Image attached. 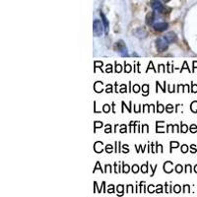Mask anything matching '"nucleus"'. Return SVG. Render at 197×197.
Masks as SVG:
<instances>
[{
	"label": "nucleus",
	"mask_w": 197,
	"mask_h": 197,
	"mask_svg": "<svg viewBox=\"0 0 197 197\" xmlns=\"http://www.w3.org/2000/svg\"><path fill=\"white\" fill-rule=\"evenodd\" d=\"M167 46H169V42L165 38H158L156 39V48L159 53H164L167 49Z\"/></svg>",
	"instance_id": "f257e3e1"
},
{
	"label": "nucleus",
	"mask_w": 197,
	"mask_h": 197,
	"mask_svg": "<svg viewBox=\"0 0 197 197\" xmlns=\"http://www.w3.org/2000/svg\"><path fill=\"white\" fill-rule=\"evenodd\" d=\"M93 31L94 34L97 37H101L103 33V25L101 20H95L94 24H93Z\"/></svg>",
	"instance_id": "f03ea898"
},
{
	"label": "nucleus",
	"mask_w": 197,
	"mask_h": 197,
	"mask_svg": "<svg viewBox=\"0 0 197 197\" xmlns=\"http://www.w3.org/2000/svg\"><path fill=\"white\" fill-rule=\"evenodd\" d=\"M151 7L155 12H157V13H162V14L166 13V8L164 7V5L162 4L161 1H159V0H152Z\"/></svg>",
	"instance_id": "7ed1b4c3"
},
{
	"label": "nucleus",
	"mask_w": 197,
	"mask_h": 197,
	"mask_svg": "<svg viewBox=\"0 0 197 197\" xmlns=\"http://www.w3.org/2000/svg\"><path fill=\"white\" fill-rule=\"evenodd\" d=\"M114 49L117 50L121 56H127V48L123 40H118V42L115 44Z\"/></svg>",
	"instance_id": "20e7f679"
},
{
	"label": "nucleus",
	"mask_w": 197,
	"mask_h": 197,
	"mask_svg": "<svg viewBox=\"0 0 197 197\" xmlns=\"http://www.w3.org/2000/svg\"><path fill=\"white\" fill-rule=\"evenodd\" d=\"M167 27H169V24L166 22H159V23H156V24L154 25V29L156 31L158 32H164L166 31Z\"/></svg>",
	"instance_id": "39448f33"
},
{
	"label": "nucleus",
	"mask_w": 197,
	"mask_h": 197,
	"mask_svg": "<svg viewBox=\"0 0 197 197\" xmlns=\"http://www.w3.org/2000/svg\"><path fill=\"white\" fill-rule=\"evenodd\" d=\"M133 34H134V36L139 38V39H145L147 37V32L144 30V29L142 28H138L136 29V30L133 32Z\"/></svg>",
	"instance_id": "423d86ee"
},
{
	"label": "nucleus",
	"mask_w": 197,
	"mask_h": 197,
	"mask_svg": "<svg viewBox=\"0 0 197 197\" xmlns=\"http://www.w3.org/2000/svg\"><path fill=\"white\" fill-rule=\"evenodd\" d=\"M164 38L167 40L169 43H173V42H176V34L173 33V32H169V33H167Z\"/></svg>",
	"instance_id": "0eeeda50"
},
{
	"label": "nucleus",
	"mask_w": 197,
	"mask_h": 197,
	"mask_svg": "<svg viewBox=\"0 0 197 197\" xmlns=\"http://www.w3.org/2000/svg\"><path fill=\"white\" fill-rule=\"evenodd\" d=\"M154 19H155V17H154V13H153V12L149 13V14L147 15V17H146V23H147V25H149V26L153 25Z\"/></svg>",
	"instance_id": "6e6552de"
},
{
	"label": "nucleus",
	"mask_w": 197,
	"mask_h": 197,
	"mask_svg": "<svg viewBox=\"0 0 197 197\" xmlns=\"http://www.w3.org/2000/svg\"><path fill=\"white\" fill-rule=\"evenodd\" d=\"M172 162H166V164L164 165V171L167 173H170L172 172Z\"/></svg>",
	"instance_id": "1a4fd4ad"
},
{
	"label": "nucleus",
	"mask_w": 197,
	"mask_h": 197,
	"mask_svg": "<svg viewBox=\"0 0 197 197\" xmlns=\"http://www.w3.org/2000/svg\"><path fill=\"white\" fill-rule=\"evenodd\" d=\"M94 150L97 153H101L103 151V143L100 142V141L96 142L95 145H94Z\"/></svg>",
	"instance_id": "9d476101"
},
{
	"label": "nucleus",
	"mask_w": 197,
	"mask_h": 197,
	"mask_svg": "<svg viewBox=\"0 0 197 197\" xmlns=\"http://www.w3.org/2000/svg\"><path fill=\"white\" fill-rule=\"evenodd\" d=\"M101 16H102V18H103V24H105L106 32H108V19L106 18L105 14H103V12H101Z\"/></svg>",
	"instance_id": "9b49d317"
},
{
	"label": "nucleus",
	"mask_w": 197,
	"mask_h": 197,
	"mask_svg": "<svg viewBox=\"0 0 197 197\" xmlns=\"http://www.w3.org/2000/svg\"><path fill=\"white\" fill-rule=\"evenodd\" d=\"M190 108L193 112H197V102H193L192 103H191Z\"/></svg>",
	"instance_id": "f8f14e48"
},
{
	"label": "nucleus",
	"mask_w": 197,
	"mask_h": 197,
	"mask_svg": "<svg viewBox=\"0 0 197 197\" xmlns=\"http://www.w3.org/2000/svg\"><path fill=\"white\" fill-rule=\"evenodd\" d=\"M148 89H149V86H148V85H143L142 90H143V94H144V96H147V95H148Z\"/></svg>",
	"instance_id": "ddd939ff"
},
{
	"label": "nucleus",
	"mask_w": 197,
	"mask_h": 197,
	"mask_svg": "<svg viewBox=\"0 0 197 197\" xmlns=\"http://www.w3.org/2000/svg\"><path fill=\"white\" fill-rule=\"evenodd\" d=\"M124 71L127 72V73H129L131 71V65L129 64H127V63L125 62V68H124Z\"/></svg>",
	"instance_id": "4468645a"
},
{
	"label": "nucleus",
	"mask_w": 197,
	"mask_h": 197,
	"mask_svg": "<svg viewBox=\"0 0 197 197\" xmlns=\"http://www.w3.org/2000/svg\"><path fill=\"white\" fill-rule=\"evenodd\" d=\"M182 166H181V165H177L176 167V172H177V173H179V172H182Z\"/></svg>",
	"instance_id": "2eb2a0df"
},
{
	"label": "nucleus",
	"mask_w": 197,
	"mask_h": 197,
	"mask_svg": "<svg viewBox=\"0 0 197 197\" xmlns=\"http://www.w3.org/2000/svg\"><path fill=\"white\" fill-rule=\"evenodd\" d=\"M166 109H167V112H172L173 111V106H172V105H167V106L166 107Z\"/></svg>",
	"instance_id": "dca6fc26"
},
{
	"label": "nucleus",
	"mask_w": 197,
	"mask_h": 197,
	"mask_svg": "<svg viewBox=\"0 0 197 197\" xmlns=\"http://www.w3.org/2000/svg\"><path fill=\"white\" fill-rule=\"evenodd\" d=\"M179 146L178 142H171V148H177Z\"/></svg>",
	"instance_id": "f3484780"
},
{
	"label": "nucleus",
	"mask_w": 197,
	"mask_h": 197,
	"mask_svg": "<svg viewBox=\"0 0 197 197\" xmlns=\"http://www.w3.org/2000/svg\"><path fill=\"white\" fill-rule=\"evenodd\" d=\"M106 151H107L108 153H112V145H107Z\"/></svg>",
	"instance_id": "a211bd4d"
},
{
	"label": "nucleus",
	"mask_w": 197,
	"mask_h": 197,
	"mask_svg": "<svg viewBox=\"0 0 197 197\" xmlns=\"http://www.w3.org/2000/svg\"><path fill=\"white\" fill-rule=\"evenodd\" d=\"M115 72H121V65L117 64V63H115Z\"/></svg>",
	"instance_id": "6ab92c4d"
},
{
	"label": "nucleus",
	"mask_w": 197,
	"mask_h": 197,
	"mask_svg": "<svg viewBox=\"0 0 197 197\" xmlns=\"http://www.w3.org/2000/svg\"><path fill=\"white\" fill-rule=\"evenodd\" d=\"M109 111H111V107H109L108 105H105V106H103V112H108Z\"/></svg>",
	"instance_id": "aec40b11"
},
{
	"label": "nucleus",
	"mask_w": 197,
	"mask_h": 197,
	"mask_svg": "<svg viewBox=\"0 0 197 197\" xmlns=\"http://www.w3.org/2000/svg\"><path fill=\"white\" fill-rule=\"evenodd\" d=\"M139 91H140V87H139L138 85H134V86H133V92L138 93Z\"/></svg>",
	"instance_id": "412c9836"
},
{
	"label": "nucleus",
	"mask_w": 197,
	"mask_h": 197,
	"mask_svg": "<svg viewBox=\"0 0 197 197\" xmlns=\"http://www.w3.org/2000/svg\"><path fill=\"white\" fill-rule=\"evenodd\" d=\"M173 190H175L176 193H179V191H181V186H179V185H176V186L173 187Z\"/></svg>",
	"instance_id": "4be33fe9"
},
{
	"label": "nucleus",
	"mask_w": 197,
	"mask_h": 197,
	"mask_svg": "<svg viewBox=\"0 0 197 197\" xmlns=\"http://www.w3.org/2000/svg\"><path fill=\"white\" fill-rule=\"evenodd\" d=\"M187 150H188L187 145H182V147H181V151H182L183 153H186V152H187Z\"/></svg>",
	"instance_id": "5701e85b"
},
{
	"label": "nucleus",
	"mask_w": 197,
	"mask_h": 197,
	"mask_svg": "<svg viewBox=\"0 0 197 197\" xmlns=\"http://www.w3.org/2000/svg\"><path fill=\"white\" fill-rule=\"evenodd\" d=\"M157 111L159 112H164V106L163 105H158V109H157Z\"/></svg>",
	"instance_id": "b1692460"
},
{
	"label": "nucleus",
	"mask_w": 197,
	"mask_h": 197,
	"mask_svg": "<svg viewBox=\"0 0 197 197\" xmlns=\"http://www.w3.org/2000/svg\"><path fill=\"white\" fill-rule=\"evenodd\" d=\"M187 126L186 125H185V124H182L181 125V131L183 132V133H185V132H187Z\"/></svg>",
	"instance_id": "393cba45"
},
{
	"label": "nucleus",
	"mask_w": 197,
	"mask_h": 197,
	"mask_svg": "<svg viewBox=\"0 0 197 197\" xmlns=\"http://www.w3.org/2000/svg\"><path fill=\"white\" fill-rule=\"evenodd\" d=\"M138 169H139L138 166H137V165H134V166L132 167V172H134V173H136V172H138Z\"/></svg>",
	"instance_id": "a878e982"
},
{
	"label": "nucleus",
	"mask_w": 197,
	"mask_h": 197,
	"mask_svg": "<svg viewBox=\"0 0 197 197\" xmlns=\"http://www.w3.org/2000/svg\"><path fill=\"white\" fill-rule=\"evenodd\" d=\"M129 172V167L127 165H123V172Z\"/></svg>",
	"instance_id": "bb28decb"
},
{
	"label": "nucleus",
	"mask_w": 197,
	"mask_h": 197,
	"mask_svg": "<svg viewBox=\"0 0 197 197\" xmlns=\"http://www.w3.org/2000/svg\"><path fill=\"white\" fill-rule=\"evenodd\" d=\"M147 167H148V164H146L145 166H142V167H141V171H142L143 172H147Z\"/></svg>",
	"instance_id": "cd10ccee"
},
{
	"label": "nucleus",
	"mask_w": 197,
	"mask_h": 197,
	"mask_svg": "<svg viewBox=\"0 0 197 197\" xmlns=\"http://www.w3.org/2000/svg\"><path fill=\"white\" fill-rule=\"evenodd\" d=\"M101 126H103V123L100 122V121H97V122H95V129L98 128V127H101Z\"/></svg>",
	"instance_id": "c85d7f7f"
},
{
	"label": "nucleus",
	"mask_w": 197,
	"mask_h": 197,
	"mask_svg": "<svg viewBox=\"0 0 197 197\" xmlns=\"http://www.w3.org/2000/svg\"><path fill=\"white\" fill-rule=\"evenodd\" d=\"M108 193H113V185H109L108 190Z\"/></svg>",
	"instance_id": "c756f323"
},
{
	"label": "nucleus",
	"mask_w": 197,
	"mask_h": 197,
	"mask_svg": "<svg viewBox=\"0 0 197 197\" xmlns=\"http://www.w3.org/2000/svg\"><path fill=\"white\" fill-rule=\"evenodd\" d=\"M150 68H151V69H154V71H155V72H157V70H156V69L154 68V66H153V63H152V62H150V63H149V67H148V69H147V71L149 70Z\"/></svg>",
	"instance_id": "7c9ffc66"
},
{
	"label": "nucleus",
	"mask_w": 197,
	"mask_h": 197,
	"mask_svg": "<svg viewBox=\"0 0 197 197\" xmlns=\"http://www.w3.org/2000/svg\"><path fill=\"white\" fill-rule=\"evenodd\" d=\"M122 190H123V186H122V185H119V186H117V192L119 191L120 194H122Z\"/></svg>",
	"instance_id": "2f4dec72"
},
{
	"label": "nucleus",
	"mask_w": 197,
	"mask_h": 197,
	"mask_svg": "<svg viewBox=\"0 0 197 197\" xmlns=\"http://www.w3.org/2000/svg\"><path fill=\"white\" fill-rule=\"evenodd\" d=\"M107 67H108V68H107V72H108V73H109V72L112 71V65H108Z\"/></svg>",
	"instance_id": "473e14b6"
},
{
	"label": "nucleus",
	"mask_w": 197,
	"mask_h": 197,
	"mask_svg": "<svg viewBox=\"0 0 197 197\" xmlns=\"http://www.w3.org/2000/svg\"><path fill=\"white\" fill-rule=\"evenodd\" d=\"M190 131L191 132H196V126L195 125H191V127H190Z\"/></svg>",
	"instance_id": "72a5a7b5"
},
{
	"label": "nucleus",
	"mask_w": 197,
	"mask_h": 197,
	"mask_svg": "<svg viewBox=\"0 0 197 197\" xmlns=\"http://www.w3.org/2000/svg\"><path fill=\"white\" fill-rule=\"evenodd\" d=\"M157 191L158 193H162V185H158V187H157Z\"/></svg>",
	"instance_id": "f704fd0d"
},
{
	"label": "nucleus",
	"mask_w": 197,
	"mask_h": 197,
	"mask_svg": "<svg viewBox=\"0 0 197 197\" xmlns=\"http://www.w3.org/2000/svg\"><path fill=\"white\" fill-rule=\"evenodd\" d=\"M148 191H149L150 193H153L154 192V191H153V185H150V186L148 187Z\"/></svg>",
	"instance_id": "c9c22d12"
},
{
	"label": "nucleus",
	"mask_w": 197,
	"mask_h": 197,
	"mask_svg": "<svg viewBox=\"0 0 197 197\" xmlns=\"http://www.w3.org/2000/svg\"><path fill=\"white\" fill-rule=\"evenodd\" d=\"M192 92H197V86L195 84H192Z\"/></svg>",
	"instance_id": "e433bc0d"
},
{
	"label": "nucleus",
	"mask_w": 197,
	"mask_h": 197,
	"mask_svg": "<svg viewBox=\"0 0 197 197\" xmlns=\"http://www.w3.org/2000/svg\"><path fill=\"white\" fill-rule=\"evenodd\" d=\"M111 131H112V128L109 129V125H107V129L105 130V132H106V133H109Z\"/></svg>",
	"instance_id": "4c0bfd02"
},
{
	"label": "nucleus",
	"mask_w": 197,
	"mask_h": 197,
	"mask_svg": "<svg viewBox=\"0 0 197 197\" xmlns=\"http://www.w3.org/2000/svg\"><path fill=\"white\" fill-rule=\"evenodd\" d=\"M193 65H194V68H197V62L196 61L193 62Z\"/></svg>",
	"instance_id": "58836bf2"
},
{
	"label": "nucleus",
	"mask_w": 197,
	"mask_h": 197,
	"mask_svg": "<svg viewBox=\"0 0 197 197\" xmlns=\"http://www.w3.org/2000/svg\"><path fill=\"white\" fill-rule=\"evenodd\" d=\"M194 169H195V172H197V166H195Z\"/></svg>",
	"instance_id": "ea45409f"
},
{
	"label": "nucleus",
	"mask_w": 197,
	"mask_h": 197,
	"mask_svg": "<svg viewBox=\"0 0 197 197\" xmlns=\"http://www.w3.org/2000/svg\"><path fill=\"white\" fill-rule=\"evenodd\" d=\"M163 1H164V2H169L170 0H163Z\"/></svg>",
	"instance_id": "a19ab883"
}]
</instances>
